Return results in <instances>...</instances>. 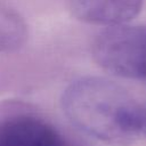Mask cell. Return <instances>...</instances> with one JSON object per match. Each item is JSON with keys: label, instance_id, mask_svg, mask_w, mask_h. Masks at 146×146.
<instances>
[{"label": "cell", "instance_id": "cell-1", "mask_svg": "<svg viewBox=\"0 0 146 146\" xmlns=\"http://www.w3.org/2000/svg\"><path fill=\"white\" fill-rule=\"evenodd\" d=\"M60 103L70 122L98 140L127 146L140 136V104L111 80L78 79L64 90Z\"/></svg>", "mask_w": 146, "mask_h": 146}, {"label": "cell", "instance_id": "cell-2", "mask_svg": "<svg viewBox=\"0 0 146 146\" xmlns=\"http://www.w3.org/2000/svg\"><path fill=\"white\" fill-rule=\"evenodd\" d=\"M94 60L112 75L146 82V26L122 24L104 29L91 47Z\"/></svg>", "mask_w": 146, "mask_h": 146}, {"label": "cell", "instance_id": "cell-3", "mask_svg": "<svg viewBox=\"0 0 146 146\" xmlns=\"http://www.w3.org/2000/svg\"><path fill=\"white\" fill-rule=\"evenodd\" d=\"M144 0H70V9L81 22L105 27L128 24L141 10Z\"/></svg>", "mask_w": 146, "mask_h": 146}, {"label": "cell", "instance_id": "cell-4", "mask_svg": "<svg viewBox=\"0 0 146 146\" xmlns=\"http://www.w3.org/2000/svg\"><path fill=\"white\" fill-rule=\"evenodd\" d=\"M0 146H67L48 123L30 116H17L0 122Z\"/></svg>", "mask_w": 146, "mask_h": 146}, {"label": "cell", "instance_id": "cell-5", "mask_svg": "<svg viewBox=\"0 0 146 146\" xmlns=\"http://www.w3.org/2000/svg\"><path fill=\"white\" fill-rule=\"evenodd\" d=\"M27 25L15 10L0 6V51L11 52L22 48L27 40Z\"/></svg>", "mask_w": 146, "mask_h": 146}, {"label": "cell", "instance_id": "cell-6", "mask_svg": "<svg viewBox=\"0 0 146 146\" xmlns=\"http://www.w3.org/2000/svg\"><path fill=\"white\" fill-rule=\"evenodd\" d=\"M139 129H140V135L146 136V103L140 104V108H139Z\"/></svg>", "mask_w": 146, "mask_h": 146}]
</instances>
